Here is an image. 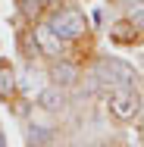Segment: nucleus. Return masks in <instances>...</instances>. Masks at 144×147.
Segmentation results:
<instances>
[{"label": "nucleus", "mask_w": 144, "mask_h": 147, "mask_svg": "<svg viewBox=\"0 0 144 147\" xmlns=\"http://www.w3.org/2000/svg\"><path fill=\"white\" fill-rule=\"evenodd\" d=\"M110 34H113V41H119V44H135L141 31L135 28V25H132L128 19H125V22H116L113 28H110Z\"/></svg>", "instance_id": "obj_5"}, {"label": "nucleus", "mask_w": 144, "mask_h": 147, "mask_svg": "<svg viewBox=\"0 0 144 147\" xmlns=\"http://www.w3.org/2000/svg\"><path fill=\"white\" fill-rule=\"evenodd\" d=\"M34 38H38V47H41L44 53H57V50H59V38L47 28V25H44V28H38Z\"/></svg>", "instance_id": "obj_8"}, {"label": "nucleus", "mask_w": 144, "mask_h": 147, "mask_svg": "<svg viewBox=\"0 0 144 147\" xmlns=\"http://www.w3.org/2000/svg\"><path fill=\"white\" fill-rule=\"evenodd\" d=\"M0 147H6V141H3V135H0Z\"/></svg>", "instance_id": "obj_12"}, {"label": "nucleus", "mask_w": 144, "mask_h": 147, "mask_svg": "<svg viewBox=\"0 0 144 147\" xmlns=\"http://www.w3.org/2000/svg\"><path fill=\"white\" fill-rule=\"evenodd\" d=\"M100 75L103 78H110V85H132V69L125 66V63H116V59H107L103 66H100Z\"/></svg>", "instance_id": "obj_3"}, {"label": "nucleus", "mask_w": 144, "mask_h": 147, "mask_svg": "<svg viewBox=\"0 0 144 147\" xmlns=\"http://www.w3.org/2000/svg\"><path fill=\"white\" fill-rule=\"evenodd\" d=\"M47 28L53 31L59 41H75V38H85L88 34V19H85V13H78V9H57L50 16Z\"/></svg>", "instance_id": "obj_1"}, {"label": "nucleus", "mask_w": 144, "mask_h": 147, "mask_svg": "<svg viewBox=\"0 0 144 147\" xmlns=\"http://www.w3.org/2000/svg\"><path fill=\"white\" fill-rule=\"evenodd\" d=\"M38 103H41V110H47V113H59V110L66 107V94H63L59 85H47V88L41 91Z\"/></svg>", "instance_id": "obj_4"}, {"label": "nucleus", "mask_w": 144, "mask_h": 147, "mask_svg": "<svg viewBox=\"0 0 144 147\" xmlns=\"http://www.w3.org/2000/svg\"><path fill=\"white\" fill-rule=\"evenodd\" d=\"M44 147H53V144H44Z\"/></svg>", "instance_id": "obj_13"}, {"label": "nucleus", "mask_w": 144, "mask_h": 147, "mask_svg": "<svg viewBox=\"0 0 144 147\" xmlns=\"http://www.w3.org/2000/svg\"><path fill=\"white\" fill-rule=\"evenodd\" d=\"M125 19H128L138 31H144V0H138V3L128 6V16H125Z\"/></svg>", "instance_id": "obj_10"}, {"label": "nucleus", "mask_w": 144, "mask_h": 147, "mask_svg": "<svg viewBox=\"0 0 144 147\" xmlns=\"http://www.w3.org/2000/svg\"><path fill=\"white\" fill-rule=\"evenodd\" d=\"M44 138H47V131H44V128L28 125V141H31V144H34V141H38V144H44Z\"/></svg>", "instance_id": "obj_11"}, {"label": "nucleus", "mask_w": 144, "mask_h": 147, "mask_svg": "<svg viewBox=\"0 0 144 147\" xmlns=\"http://www.w3.org/2000/svg\"><path fill=\"white\" fill-rule=\"evenodd\" d=\"M13 91H16V75L6 63H0V100H9Z\"/></svg>", "instance_id": "obj_6"}, {"label": "nucleus", "mask_w": 144, "mask_h": 147, "mask_svg": "<svg viewBox=\"0 0 144 147\" xmlns=\"http://www.w3.org/2000/svg\"><path fill=\"white\" fill-rule=\"evenodd\" d=\"M50 3H53V0H19V9H22L25 16H41Z\"/></svg>", "instance_id": "obj_9"}, {"label": "nucleus", "mask_w": 144, "mask_h": 147, "mask_svg": "<svg viewBox=\"0 0 144 147\" xmlns=\"http://www.w3.org/2000/svg\"><path fill=\"white\" fill-rule=\"evenodd\" d=\"M50 78H53V85H72L75 82V69L72 66H66V63H53L50 66Z\"/></svg>", "instance_id": "obj_7"}, {"label": "nucleus", "mask_w": 144, "mask_h": 147, "mask_svg": "<svg viewBox=\"0 0 144 147\" xmlns=\"http://www.w3.org/2000/svg\"><path fill=\"white\" fill-rule=\"evenodd\" d=\"M107 107H110V113H113V119H119V122H132V119H138V113H141V94L132 88H113L110 91V97H107Z\"/></svg>", "instance_id": "obj_2"}]
</instances>
